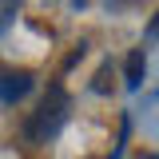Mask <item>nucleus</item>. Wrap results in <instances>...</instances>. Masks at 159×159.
Instances as JSON below:
<instances>
[{
    "label": "nucleus",
    "instance_id": "nucleus-2",
    "mask_svg": "<svg viewBox=\"0 0 159 159\" xmlns=\"http://www.w3.org/2000/svg\"><path fill=\"white\" fill-rule=\"evenodd\" d=\"M28 88H32V72H4V88H0V99H4V107H12L20 99L28 96Z\"/></svg>",
    "mask_w": 159,
    "mask_h": 159
},
{
    "label": "nucleus",
    "instance_id": "nucleus-1",
    "mask_svg": "<svg viewBox=\"0 0 159 159\" xmlns=\"http://www.w3.org/2000/svg\"><path fill=\"white\" fill-rule=\"evenodd\" d=\"M64 119H68V92H64L60 84H52L48 96L40 99V107L28 116V123H24V139H28V143H48V139L64 127Z\"/></svg>",
    "mask_w": 159,
    "mask_h": 159
},
{
    "label": "nucleus",
    "instance_id": "nucleus-3",
    "mask_svg": "<svg viewBox=\"0 0 159 159\" xmlns=\"http://www.w3.org/2000/svg\"><path fill=\"white\" fill-rule=\"evenodd\" d=\"M143 76H147V52H143V48H131L127 60H123V84L135 92L139 84H143Z\"/></svg>",
    "mask_w": 159,
    "mask_h": 159
},
{
    "label": "nucleus",
    "instance_id": "nucleus-5",
    "mask_svg": "<svg viewBox=\"0 0 159 159\" xmlns=\"http://www.w3.org/2000/svg\"><path fill=\"white\" fill-rule=\"evenodd\" d=\"M147 159H155V155H147Z\"/></svg>",
    "mask_w": 159,
    "mask_h": 159
},
{
    "label": "nucleus",
    "instance_id": "nucleus-4",
    "mask_svg": "<svg viewBox=\"0 0 159 159\" xmlns=\"http://www.w3.org/2000/svg\"><path fill=\"white\" fill-rule=\"evenodd\" d=\"M107 72H111V68H107V64H103V68H99V76H96V84H92V88H96V92H107Z\"/></svg>",
    "mask_w": 159,
    "mask_h": 159
}]
</instances>
